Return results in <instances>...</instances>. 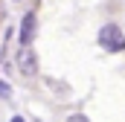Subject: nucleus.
I'll use <instances>...</instances> for the list:
<instances>
[{
  "mask_svg": "<svg viewBox=\"0 0 125 122\" xmlns=\"http://www.w3.org/2000/svg\"><path fill=\"white\" fill-rule=\"evenodd\" d=\"M18 73H21V76H35V73H38V55L32 52L29 47H21V55H18Z\"/></svg>",
  "mask_w": 125,
  "mask_h": 122,
  "instance_id": "obj_3",
  "label": "nucleus"
},
{
  "mask_svg": "<svg viewBox=\"0 0 125 122\" xmlns=\"http://www.w3.org/2000/svg\"><path fill=\"white\" fill-rule=\"evenodd\" d=\"M99 47H102L105 52H122V50H125L122 29H119L116 23H105V26L99 29Z\"/></svg>",
  "mask_w": 125,
  "mask_h": 122,
  "instance_id": "obj_1",
  "label": "nucleus"
},
{
  "mask_svg": "<svg viewBox=\"0 0 125 122\" xmlns=\"http://www.w3.org/2000/svg\"><path fill=\"white\" fill-rule=\"evenodd\" d=\"M67 122H90V119H87L84 113H70V116H67Z\"/></svg>",
  "mask_w": 125,
  "mask_h": 122,
  "instance_id": "obj_5",
  "label": "nucleus"
},
{
  "mask_svg": "<svg viewBox=\"0 0 125 122\" xmlns=\"http://www.w3.org/2000/svg\"><path fill=\"white\" fill-rule=\"evenodd\" d=\"M12 122H23V116H12Z\"/></svg>",
  "mask_w": 125,
  "mask_h": 122,
  "instance_id": "obj_6",
  "label": "nucleus"
},
{
  "mask_svg": "<svg viewBox=\"0 0 125 122\" xmlns=\"http://www.w3.org/2000/svg\"><path fill=\"white\" fill-rule=\"evenodd\" d=\"M35 29H38V18H35V12H26L23 20H21V29H18L21 47H32V41H35Z\"/></svg>",
  "mask_w": 125,
  "mask_h": 122,
  "instance_id": "obj_2",
  "label": "nucleus"
},
{
  "mask_svg": "<svg viewBox=\"0 0 125 122\" xmlns=\"http://www.w3.org/2000/svg\"><path fill=\"white\" fill-rule=\"evenodd\" d=\"M0 99H12V87L6 81H0Z\"/></svg>",
  "mask_w": 125,
  "mask_h": 122,
  "instance_id": "obj_4",
  "label": "nucleus"
}]
</instances>
